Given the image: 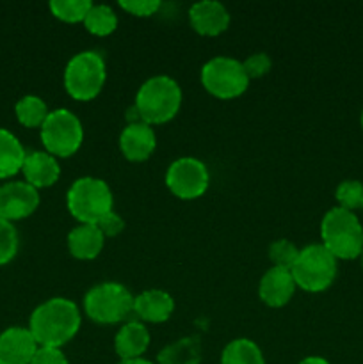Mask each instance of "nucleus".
I'll return each mask as SVG.
<instances>
[{
	"mask_svg": "<svg viewBox=\"0 0 363 364\" xmlns=\"http://www.w3.org/2000/svg\"><path fill=\"white\" fill-rule=\"evenodd\" d=\"M80 311L73 301L53 297L39 304L28 320V331L39 347L60 348L80 329Z\"/></svg>",
	"mask_w": 363,
	"mask_h": 364,
	"instance_id": "nucleus-1",
	"label": "nucleus"
},
{
	"mask_svg": "<svg viewBox=\"0 0 363 364\" xmlns=\"http://www.w3.org/2000/svg\"><path fill=\"white\" fill-rule=\"evenodd\" d=\"M182 105V89L177 80L166 75L152 77L139 87L135 96V109L141 114L142 123L162 124L173 119Z\"/></svg>",
	"mask_w": 363,
	"mask_h": 364,
	"instance_id": "nucleus-2",
	"label": "nucleus"
},
{
	"mask_svg": "<svg viewBox=\"0 0 363 364\" xmlns=\"http://www.w3.org/2000/svg\"><path fill=\"white\" fill-rule=\"evenodd\" d=\"M363 228L356 213L335 206L320 223L322 245L335 259H356L363 255Z\"/></svg>",
	"mask_w": 363,
	"mask_h": 364,
	"instance_id": "nucleus-3",
	"label": "nucleus"
},
{
	"mask_svg": "<svg viewBox=\"0 0 363 364\" xmlns=\"http://www.w3.org/2000/svg\"><path fill=\"white\" fill-rule=\"evenodd\" d=\"M68 210L80 224H98L102 217L112 212V192L100 178H78L66 196Z\"/></svg>",
	"mask_w": 363,
	"mask_h": 364,
	"instance_id": "nucleus-4",
	"label": "nucleus"
},
{
	"mask_svg": "<svg viewBox=\"0 0 363 364\" xmlns=\"http://www.w3.org/2000/svg\"><path fill=\"white\" fill-rule=\"evenodd\" d=\"M295 287L310 294L327 290L337 277V259L322 244L306 245L290 269Z\"/></svg>",
	"mask_w": 363,
	"mask_h": 364,
	"instance_id": "nucleus-5",
	"label": "nucleus"
},
{
	"mask_svg": "<svg viewBox=\"0 0 363 364\" xmlns=\"http://www.w3.org/2000/svg\"><path fill=\"white\" fill-rule=\"evenodd\" d=\"M105 60L98 52H80L70 59L64 70V87L78 102L96 98L105 84Z\"/></svg>",
	"mask_w": 363,
	"mask_h": 364,
	"instance_id": "nucleus-6",
	"label": "nucleus"
},
{
	"mask_svg": "<svg viewBox=\"0 0 363 364\" xmlns=\"http://www.w3.org/2000/svg\"><path fill=\"white\" fill-rule=\"evenodd\" d=\"M84 311L102 326L120 323L134 311V297L123 284L102 283L85 294Z\"/></svg>",
	"mask_w": 363,
	"mask_h": 364,
	"instance_id": "nucleus-7",
	"label": "nucleus"
},
{
	"mask_svg": "<svg viewBox=\"0 0 363 364\" xmlns=\"http://www.w3.org/2000/svg\"><path fill=\"white\" fill-rule=\"evenodd\" d=\"M84 141L80 119L68 109H57L48 114L41 127V142L46 153L60 159L75 155Z\"/></svg>",
	"mask_w": 363,
	"mask_h": 364,
	"instance_id": "nucleus-8",
	"label": "nucleus"
},
{
	"mask_svg": "<svg viewBox=\"0 0 363 364\" xmlns=\"http://www.w3.org/2000/svg\"><path fill=\"white\" fill-rule=\"evenodd\" d=\"M201 84L219 100H231L248 89L249 78L244 66L231 57H214L203 66Z\"/></svg>",
	"mask_w": 363,
	"mask_h": 364,
	"instance_id": "nucleus-9",
	"label": "nucleus"
},
{
	"mask_svg": "<svg viewBox=\"0 0 363 364\" xmlns=\"http://www.w3.org/2000/svg\"><path fill=\"white\" fill-rule=\"evenodd\" d=\"M210 174L205 164L192 156L174 160L166 173V185L177 198L196 199L209 188Z\"/></svg>",
	"mask_w": 363,
	"mask_h": 364,
	"instance_id": "nucleus-10",
	"label": "nucleus"
},
{
	"mask_svg": "<svg viewBox=\"0 0 363 364\" xmlns=\"http://www.w3.org/2000/svg\"><path fill=\"white\" fill-rule=\"evenodd\" d=\"M39 206V192L27 181H7L0 185V219L21 220Z\"/></svg>",
	"mask_w": 363,
	"mask_h": 364,
	"instance_id": "nucleus-11",
	"label": "nucleus"
},
{
	"mask_svg": "<svg viewBox=\"0 0 363 364\" xmlns=\"http://www.w3.org/2000/svg\"><path fill=\"white\" fill-rule=\"evenodd\" d=\"M38 348L31 331L9 327L0 334V364H31Z\"/></svg>",
	"mask_w": 363,
	"mask_h": 364,
	"instance_id": "nucleus-12",
	"label": "nucleus"
},
{
	"mask_svg": "<svg viewBox=\"0 0 363 364\" xmlns=\"http://www.w3.org/2000/svg\"><path fill=\"white\" fill-rule=\"evenodd\" d=\"M189 20L192 28L201 36H219L230 25V13L216 0H203L189 9Z\"/></svg>",
	"mask_w": 363,
	"mask_h": 364,
	"instance_id": "nucleus-13",
	"label": "nucleus"
},
{
	"mask_svg": "<svg viewBox=\"0 0 363 364\" xmlns=\"http://www.w3.org/2000/svg\"><path fill=\"white\" fill-rule=\"evenodd\" d=\"M157 146L155 132L146 123H132L120 135V149L130 162H144Z\"/></svg>",
	"mask_w": 363,
	"mask_h": 364,
	"instance_id": "nucleus-14",
	"label": "nucleus"
},
{
	"mask_svg": "<svg viewBox=\"0 0 363 364\" xmlns=\"http://www.w3.org/2000/svg\"><path fill=\"white\" fill-rule=\"evenodd\" d=\"M295 291L294 277H292L290 270L280 269V267H273L263 274L260 279L258 294L263 304L269 308H281L287 304L292 299Z\"/></svg>",
	"mask_w": 363,
	"mask_h": 364,
	"instance_id": "nucleus-15",
	"label": "nucleus"
},
{
	"mask_svg": "<svg viewBox=\"0 0 363 364\" xmlns=\"http://www.w3.org/2000/svg\"><path fill=\"white\" fill-rule=\"evenodd\" d=\"M25 181L34 188L52 187L60 176V167L56 156L46 151H31L25 156L21 167Z\"/></svg>",
	"mask_w": 363,
	"mask_h": 364,
	"instance_id": "nucleus-16",
	"label": "nucleus"
},
{
	"mask_svg": "<svg viewBox=\"0 0 363 364\" xmlns=\"http://www.w3.org/2000/svg\"><path fill=\"white\" fill-rule=\"evenodd\" d=\"M174 301L167 291L146 290L134 297V313L144 322L162 323L173 315Z\"/></svg>",
	"mask_w": 363,
	"mask_h": 364,
	"instance_id": "nucleus-17",
	"label": "nucleus"
},
{
	"mask_svg": "<svg viewBox=\"0 0 363 364\" xmlns=\"http://www.w3.org/2000/svg\"><path fill=\"white\" fill-rule=\"evenodd\" d=\"M149 345V333L141 322H127L114 338V348L121 361L139 359Z\"/></svg>",
	"mask_w": 363,
	"mask_h": 364,
	"instance_id": "nucleus-18",
	"label": "nucleus"
},
{
	"mask_svg": "<svg viewBox=\"0 0 363 364\" xmlns=\"http://www.w3.org/2000/svg\"><path fill=\"white\" fill-rule=\"evenodd\" d=\"M103 237L96 224H80L68 235V249L77 259H95L102 252Z\"/></svg>",
	"mask_w": 363,
	"mask_h": 364,
	"instance_id": "nucleus-19",
	"label": "nucleus"
},
{
	"mask_svg": "<svg viewBox=\"0 0 363 364\" xmlns=\"http://www.w3.org/2000/svg\"><path fill=\"white\" fill-rule=\"evenodd\" d=\"M25 156L27 153L16 135L11 134L6 128H0V180L20 173Z\"/></svg>",
	"mask_w": 363,
	"mask_h": 364,
	"instance_id": "nucleus-20",
	"label": "nucleus"
},
{
	"mask_svg": "<svg viewBox=\"0 0 363 364\" xmlns=\"http://www.w3.org/2000/svg\"><path fill=\"white\" fill-rule=\"evenodd\" d=\"M159 364H199L201 363V341L198 336H187L167 345L157 355Z\"/></svg>",
	"mask_w": 363,
	"mask_h": 364,
	"instance_id": "nucleus-21",
	"label": "nucleus"
},
{
	"mask_svg": "<svg viewBox=\"0 0 363 364\" xmlns=\"http://www.w3.org/2000/svg\"><path fill=\"white\" fill-rule=\"evenodd\" d=\"M221 364H265V359L255 341L248 338H238L224 347L221 354Z\"/></svg>",
	"mask_w": 363,
	"mask_h": 364,
	"instance_id": "nucleus-22",
	"label": "nucleus"
},
{
	"mask_svg": "<svg viewBox=\"0 0 363 364\" xmlns=\"http://www.w3.org/2000/svg\"><path fill=\"white\" fill-rule=\"evenodd\" d=\"M14 114H16V119L20 121V124H23V127L41 128L50 112L46 103L43 102L39 96L27 95L23 96V98L18 100V103L14 105Z\"/></svg>",
	"mask_w": 363,
	"mask_h": 364,
	"instance_id": "nucleus-23",
	"label": "nucleus"
},
{
	"mask_svg": "<svg viewBox=\"0 0 363 364\" xmlns=\"http://www.w3.org/2000/svg\"><path fill=\"white\" fill-rule=\"evenodd\" d=\"M84 25L85 28H88V32H91L93 36L103 38V36H109L116 31L117 16L109 6H103V4L95 6V4H93L88 16H85Z\"/></svg>",
	"mask_w": 363,
	"mask_h": 364,
	"instance_id": "nucleus-24",
	"label": "nucleus"
},
{
	"mask_svg": "<svg viewBox=\"0 0 363 364\" xmlns=\"http://www.w3.org/2000/svg\"><path fill=\"white\" fill-rule=\"evenodd\" d=\"M50 11L56 18L66 21V23H78L88 16L93 2L89 0H52L48 4Z\"/></svg>",
	"mask_w": 363,
	"mask_h": 364,
	"instance_id": "nucleus-25",
	"label": "nucleus"
},
{
	"mask_svg": "<svg viewBox=\"0 0 363 364\" xmlns=\"http://www.w3.org/2000/svg\"><path fill=\"white\" fill-rule=\"evenodd\" d=\"M338 206L344 210H358L363 208V183L358 180H345L342 181L335 192Z\"/></svg>",
	"mask_w": 363,
	"mask_h": 364,
	"instance_id": "nucleus-26",
	"label": "nucleus"
},
{
	"mask_svg": "<svg viewBox=\"0 0 363 364\" xmlns=\"http://www.w3.org/2000/svg\"><path fill=\"white\" fill-rule=\"evenodd\" d=\"M18 231L9 220L0 219V267L13 262L18 252Z\"/></svg>",
	"mask_w": 363,
	"mask_h": 364,
	"instance_id": "nucleus-27",
	"label": "nucleus"
},
{
	"mask_svg": "<svg viewBox=\"0 0 363 364\" xmlns=\"http://www.w3.org/2000/svg\"><path fill=\"white\" fill-rule=\"evenodd\" d=\"M299 256V249L292 244L290 240H276L269 247V258L274 263V267L290 270Z\"/></svg>",
	"mask_w": 363,
	"mask_h": 364,
	"instance_id": "nucleus-28",
	"label": "nucleus"
},
{
	"mask_svg": "<svg viewBox=\"0 0 363 364\" xmlns=\"http://www.w3.org/2000/svg\"><path fill=\"white\" fill-rule=\"evenodd\" d=\"M270 64L273 63H270V57L267 53H253V55H249L242 63V66H244L248 78L251 80V78H260L265 73H269Z\"/></svg>",
	"mask_w": 363,
	"mask_h": 364,
	"instance_id": "nucleus-29",
	"label": "nucleus"
},
{
	"mask_svg": "<svg viewBox=\"0 0 363 364\" xmlns=\"http://www.w3.org/2000/svg\"><path fill=\"white\" fill-rule=\"evenodd\" d=\"M120 7L134 16H152L160 9V2L159 0H121Z\"/></svg>",
	"mask_w": 363,
	"mask_h": 364,
	"instance_id": "nucleus-30",
	"label": "nucleus"
},
{
	"mask_svg": "<svg viewBox=\"0 0 363 364\" xmlns=\"http://www.w3.org/2000/svg\"><path fill=\"white\" fill-rule=\"evenodd\" d=\"M96 226H98V230L102 231L103 237H116V235H120L121 231L125 230V220L121 219L117 213L110 212L107 213L105 217H102Z\"/></svg>",
	"mask_w": 363,
	"mask_h": 364,
	"instance_id": "nucleus-31",
	"label": "nucleus"
},
{
	"mask_svg": "<svg viewBox=\"0 0 363 364\" xmlns=\"http://www.w3.org/2000/svg\"><path fill=\"white\" fill-rule=\"evenodd\" d=\"M31 364H70L60 348L39 347Z\"/></svg>",
	"mask_w": 363,
	"mask_h": 364,
	"instance_id": "nucleus-32",
	"label": "nucleus"
},
{
	"mask_svg": "<svg viewBox=\"0 0 363 364\" xmlns=\"http://www.w3.org/2000/svg\"><path fill=\"white\" fill-rule=\"evenodd\" d=\"M299 364H330L324 358H319V355H310V358H305Z\"/></svg>",
	"mask_w": 363,
	"mask_h": 364,
	"instance_id": "nucleus-33",
	"label": "nucleus"
},
{
	"mask_svg": "<svg viewBox=\"0 0 363 364\" xmlns=\"http://www.w3.org/2000/svg\"><path fill=\"white\" fill-rule=\"evenodd\" d=\"M120 364H153L152 361H146V359L139 358V359H128V361H121Z\"/></svg>",
	"mask_w": 363,
	"mask_h": 364,
	"instance_id": "nucleus-34",
	"label": "nucleus"
},
{
	"mask_svg": "<svg viewBox=\"0 0 363 364\" xmlns=\"http://www.w3.org/2000/svg\"><path fill=\"white\" fill-rule=\"evenodd\" d=\"M362 128H363V112H362Z\"/></svg>",
	"mask_w": 363,
	"mask_h": 364,
	"instance_id": "nucleus-35",
	"label": "nucleus"
},
{
	"mask_svg": "<svg viewBox=\"0 0 363 364\" xmlns=\"http://www.w3.org/2000/svg\"><path fill=\"white\" fill-rule=\"evenodd\" d=\"M362 267H363V255H362Z\"/></svg>",
	"mask_w": 363,
	"mask_h": 364,
	"instance_id": "nucleus-36",
	"label": "nucleus"
},
{
	"mask_svg": "<svg viewBox=\"0 0 363 364\" xmlns=\"http://www.w3.org/2000/svg\"><path fill=\"white\" fill-rule=\"evenodd\" d=\"M362 242H363V235H362Z\"/></svg>",
	"mask_w": 363,
	"mask_h": 364,
	"instance_id": "nucleus-37",
	"label": "nucleus"
}]
</instances>
